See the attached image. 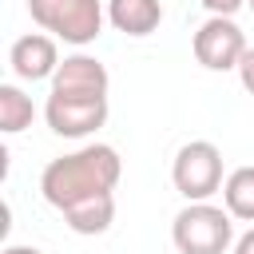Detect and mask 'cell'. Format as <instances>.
<instances>
[{"mask_svg": "<svg viewBox=\"0 0 254 254\" xmlns=\"http://www.w3.org/2000/svg\"><path fill=\"white\" fill-rule=\"evenodd\" d=\"M28 12L44 32L75 48L91 44L103 32V16H107L99 0H28Z\"/></svg>", "mask_w": 254, "mask_h": 254, "instance_id": "cell-3", "label": "cell"}, {"mask_svg": "<svg viewBox=\"0 0 254 254\" xmlns=\"http://www.w3.org/2000/svg\"><path fill=\"white\" fill-rule=\"evenodd\" d=\"M246 4H250V8H254V0H246Z\"/></svg>", "mask_w": 254, "mask_h": 254, "instance_id": "cell-17", "label": "cell"}, {"mask_svg": "<svg viewBox=\"0 0 254 254\" xmlns=\"http://www.w3.org/2000/svg\"><path fill=\"white\" fill-rule=\"evenodd\" d=\"M107 87H111L107 67L83 52L67 56L52 75V95H64V99H107Z\"/></svg>", "mask_w": 254, "mask_h": 254, "instance_id": "cell-6", "label": "cell"}, {"mask_svg": "<svg viewBox=\"0 0 254 254\" xmlns=\"http://www.w3.org/2000/svg\"><path fill=\"white\" fill-rule=\"evenodd\" d=\"M171 183L187 202H206L222 190V151L210 139H190L171 163Z\"/></svg>", "mask_w": 254, "mask_h": 254, "instance_id": "cell-4", "label": "cell"}, {"mask_svg": "<svg viewBox=\"0 0 254 254\" xmlns=\"http://www.w3.org/2000/svg\"><path fill=\"white\" fill-rule=\"evenodd\" d=\"M8 64L20 79L36 83V79H52L56 67H60V52H56V40L52 36H40V32H28L12 44L8 52Z\"/></svg>", "mask_w": 254, "mask_h": 254, "instance_id": "cell-8", "label": "cell"}, {"mask_svg": "<svg viewBox=\"0 0 254 254\" xmlns=\"http://www.w3.org/2000/svg\"><path fill=\"white\" fill-rule=\"evenodd\" d=\"M234 254H254V226H250V230L234 242Z\"/></svg>", "mask_w": 254, "mask_h": 254, "instance_id": "cell-15", "label": "cell"}, {"mask_svg": "<svg viewBox=\"0 0 254 254\" xmlns=\"http://www.w3.org/2000/svg\"><path fill=\"white\" fill-rule=\"evenodd\" d=\"M32 95H24L16 83H0V131L4 135H16L24 127H32Z\"/></svg>", "mask_w": 254, "mask_h": 254, "instance_id": "cell-12", "label": "cell"}, {"mask_svg": "<svg viewBox=\"0 0 254 254\" xmlns=\"http://www.w3.org/2000/svg\"><path fill=\"white\" fill-rule=\"evenodd\" d=\"M171 238L179 254H226L234 242V214L206 202H187L175 222H171Z\"/></svg>", "mask_w": 254, "mask_h": 254, "instance_id": "cell-2", "label": "cell"}, {"mask_svg": "<svg viewBox=\"0 0 254 254\" xmlns=\"http://www.w3.org/2000/svg\"><path fill=\"white\" fill-rule=\"evenodd\" d=\"M64 222L75 230V234H103L111 222H115V194L103 190V194H87L79 202H71L67 210H60Z\"/></svg>", "mask_w": 254, "mask_h": 254, "instance_id": "cell-10", "label": "cell"}, {"mask_svg": "<svg viewBox=\"0 0 254 254\" xmlns=\"http://www.w3.org/2000/svg\"><path fill=\"white\" fill-rule=\"evenodd\" d=\"M44 119L56 135L64 139H83L91 131H99L107 123V99H64V95H48Z\"/></svg>", "mask_w": 254, "mask_h": 254, "instance_id": "cell-7", "label": "cell"}, {"mask_svg": "<svg viewBox=\"0 0 254 254\" xmlns=\"http://www.w3.org/2000/svg\"><path fill=\"white\" fill-rule=\"evenodd\" d=\"M107 20L123 36H151L163 24L159 0H107Z\"/></svg>", "mask_w": 254, "mask_h": 254, "instance_id": "cell-9", "label": "cell"}, {"mask_svg": "<svg viewBox=\"0 0 254 254\" xmlns=\"http://www.w3.org/2000/svg\"><path fill=\"white\" fill-rule=\"evenodd\" d=\"M123 175V159L115 147L107 143H91V147H79L71 155H60L44 167L40 175V194L56 206V210H67L71 202L87 198V194H103V190H115Z\"/></svg>", "mask_w": 254, "mask_h": 254, "instance_id": "cell-1", "label": "cell"}, {"mask_svg": "<svg viewBox=\"0 0 254 254\" xmlns=\"http://www.w3.org/2000/svg\"><path fill=\"white\" fill-rule=\"evenodd\" d=\"M222 202L234 218L254 222V167H238L222 183Z\"/></svg>", "mask_w": 254, "mask_h": 254, "instance_id": "cell-11", "label": "cell"}, {"mask_svg": "<svg viewBox=\"0 0 254 254\" xmlns=\"http://www.w3.org/2000/svg\"><path fill=\"white\" fill-rule=\"evenodd\" d=\"M238 79H242V87L254 95V48L242 52V60H238Z\"/></svg>", "mask_w": 254, "mask_h": 254, "instance_id": "cell-13", "label": "cell"}, {"mask_svg": "<svg viewBox=\"0 0 254 254\" xmlns=\"http://www.w3.org/2000/svg\"><path fill=\"white\" fill-rule=\"evenodd\" d=\"M194 60L210 71H230L238 67L242 52H246V36L234 24V16H210L198 32H194Z\"/></svg>", "mask_w": 254, "mask_h": 254, "instance_id": "cell-5", "label": "cell"}, {"mask_svg": "<svg viewBox=\"0 0 254 254\" xmlns=\"http://www.w3.org/2000/svg\"><path fill=\"white\" fill-rule=\"evenodd\" d=\"M242 4H246V0H202V8H206L210 16H234Z\"/></svg>", "mask_w": 254, "mask_h": 254, "instance_id": "cell-14", "label": "cell"}, {"mask_svg": "<svg viewBox=\"0 0 254 254\" xmlns=\"http://www.w3.org/2000/svg\"><path fill=\"white\" fill-rule=\"evenodd\" d=\"M0 254H44V250H36V246H4Z\"/></svg>", "mask_w": 254, "mask_h": 254, "instance_id": "cell-16", "label": "cell"}]
</instances>
